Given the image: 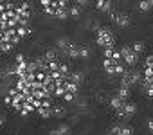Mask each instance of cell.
<instances>
[{
    "label": "cell",
    "instance_id": "1",
    "mask_svg": "<svg viewBox=\"0 0 153 135\" xmlns=\"http://www.w3.org/2000/svg\"><path fill=\"white\" fill-rule=\"evenodd\" d=\"M103 69L110 76H123L126 72V65H124L121 50L117 47L103 50Z\"/></svg>",
    "mask_w": 153,
    "mask_h": 135
},
{
    "label": "cell",
    "instance_id": "2",
    "mask_svg": "<svg viewBox=\"0 0 153 135\" xmlns=\"http://www.w3.org/2000/svg\"><path fill=\"white\" fill-rule=\"evenodd\" d=\"M40 6H42L43 13L49 15V16H54L58 20L70 18V7H72V4L68 2V0H42Z\"/></svg>",
    "mask_w": 153,
    "mask_h": 135
},
{
    "label": "cell",
    "instance_id": "3",
    "mask_svg": "<svg viewBox=\"0 0 153 135\" xmlns=\"http://www.w3.org/2000/svg\"><path fill=\"white\" fill-rule=\"evenodd\" d=\"M96 43L99 47L105 49H112L115 47V34L110 27H97L96 29Z\"/></svg>",
    "mask_w": 153,
    "mask_h": 135
},
{
    "label": "cell",
    "instance_id": "4",
    "mask_svg": "<svg viewBox=\"0 0 153 135\" xmlns=\"http://www.w3.org/2000/svg\"><path fill=\"white\" fill-rule=\"evenodd\" d=\"M140 81H142V72H139V70H135V69L126 70V72L121 76V85H123V87H128V88H131L133 85H137V83H140Z\"/></svg>",
    "mask_w": 153,
    "mask_h": 135
},
{
    "label": "cell",
    "instance_id": "5",
    "mask_svg": "<svg viewBox=\"0 0 153 135\" xmlns=\"http://www.w3.org/2000/svg\"><path fill=\"white\" fill-rule=\"evenodd\" d=\"M119 50H121V56H123V61H124L126 67H135L137 65L139 54L131 49V45H123V47H119Z\"/></svg>",
    "mask_w": 153,
    "mask_h": 135
},
{
    "label": "cell",
    "instance_id": "6",
    "mask_svg": "<svg viewBox=\"0 0 153 135\" xmlns=\"http://www.w3.org/2000/svg\"><path fill=\"white\" fill-rule=\"evenodd\" d=\"M70 59H83V45H79V43H74V42H70V45L63 50Z\"/></svg>",
    "mask_w": 153,
    "mask_h": 135
},
{
    "label": "cell",
    "instance_id": "7",
    "mask_svg": "<svg viewBox=\"0 0 153 135\" xmlns=\"http://www.w3.org/2000/svg\"><path fill=\"white\" fill-rule=\"evenodd\" d=\"M137 113V105L135 103H131V101H128L119 112H115V115L117 117H121V119H131L133 115Z\"/></svg>",
    "mask_w": 153,
    "mask_h": 135
},
{
    "label": "cell",
    "instance_id": "8",
    "mask_svg": "<svg viewBox=\"0 0 153 135\" xmlns=\"http://www.w3.org/2000/svg\"><path fill=\"white\" fill-rule=\"evenodd\" d=\"M112 20H114V24L117 27H123V29L131 25V20H130V16L126 13H112Z\"/></svg>",
    "mask_w": 153,
    "mask_h": 135
},
{
    "label": "cell",
    "instance_id": "9",
    "mask_svg": "<svg viewBox=\"0 0 153 135\" xmlns=\"http://www.w3.org/2000/svg\"><path fill=\"white\" fill-rule=\"evenodd\" d=\"M140 87H142L144 94H146L148 97H151V99H153V76H151V78H144V76H142Z\"/></svg>",
    "mask_w": 153,
    "mask_h": 135
},
{
    "label": "cell",
    "instance_id": "10",
    "mask_svg": "<svg viewBox=\"0 0 153 135\" xmlns=\"http://www.w3.org/2000/svg\"><path fill=\"white\" fill-rule=\"evenodd\" d=\"M142 76H144V78H151V76H153V54L146 56V59H144Z\"/></svg>",
    "mask_w": 153,
    "mask_h": 135
},
{
    "label": "cell",
    "instance_id": "11",
    "mask_svg": "<svg viewBox=\"0 0 153 135\" xmlns=\"http://www.w3.org/2000/svg\"><path fill=\"white\" fill-rule=\"evenodd\" d=\"M126 103H128V101H123V99L115 94V96H112V99H110V108H112L114 112H119V110H121Z\"/></svg>",
    "mask_w": 153,
    "mask_h": 135
},
{
    "label": "cell",
    "instance_id": "12",
    "mask_svg": "<svg viewBox=\"0 0 153 135\" xmlns=\"http://www.w3.org/2000/svg\"><path fill=\"white\" fill-rule=\"evenodd\" d=\"M96 9L101 13H112V2L110 0H97L96 2Z\"/></svg>",
    "mask_w": 153,
    "mask_h": 135
},
{
    "label": "cell",
    "instance_id": "13",
    "mask_svg": "<svg viewBox=\"0 0 153 135\" xmlns=\"http://www.w3.org/2000/svg\"><path fill=\"white\" fill-rule=\"evenodd\" d=\"M123 101H128L130 99V96H131V88H128V87H123V85H119V88H117V92H115Z\"/></svg>",
    "mask_w": 153,
    "mask_h": 135
},
{
    "label": "cell",
    "instance_id": "14",
    "mask_svg": "<svg viewBox=\"0 0 153 135\" xmlns=\"http://www.w3.org/2000/svg\"><path fill=\"white\" fill-rule=\"evenodd\" d=\"M153 9V0H140L139 2V11L146 13V11H151Z\"/></svg>",
    "mask_w": 153,
    "mask_h": 135
},
{
    "label": "cell",
    "instance_id": "15",
    "mask_svg": "<svg viewBox=\"0 0 153 135\" xmlns=\"http://www.w3.org/2000/svg\"><path fill=\"white\" fill-rule=\"evenodd\" d=\"M81 11H83V7H79L78 4H72V7H70V18H79L81 16Z\"/></svg>",
    "mask_w": 153,
    "mask_h": 135
},
{
    "label": "cell",
    "instance_id": "16",
    "mask_svg": "<svg viewBox=\"0 0 153 135\" xmlns=\"http://www.w3.org/2000/svg\"><path fill=\"white\" fill-rule=\"evenodd\" d=\"M83 79H85V78H83V74H81V72H72V74H70V81H72V83H76L78 87H81Z\"/></svg>",
    "mask_w": 153,
    "mask_h": 135
},
{
    "label": "cell",
    "instance_id": "17",
    "mask_svg": "<svg viewBox=\"0 0 153 135\" xmlns=\"http://www.w3.org/2000/svg\"><path fill=\"white\" fill-rule=\"evenodd\" d=\"M68 45H70V40H68V38H58V40H56V47L61 49V50H65Z\"/></svg>",
    "mask_w": 153,
    "mask_h": 135
},
{
    "label": "cell",
    "instance_id": "18",
    "mask_svg": "<svg viewBox=\"0 0 153 135\" xmlns=\"http://www.w3.org/2000/svg\"><path fill=\"white\" fill-rule=\"evenodd\" d=\"M65 112H67V110H65L63 105H56V106H54V113H52V117L56 115V119H61V117L65 115Z\"/></svg>",
    "mask_w": 153,
    "mask_h": 135
},
{
    "label": "cell",
    "instance_id": "19",
    "mask_svg": "<svg viewBox=\"0 0 153 135\" xmlns=\"http://www.w3.org/2000/svg\"><path fill=\"white\" fill-rule=\"evenodd\" d=\"M56 128H58V131H59L61 135H70V126H68L67 122H61V124H58Z\"/></svg>",
    "mask_w": 153,
    "mask_h": 135
},
{
    "label": "cell",
    "instance_id": "20",
    "mask_svg": "<svg viewBox=\"0 0 153 135\" xmlns=\"http://www.w3.org/2000/svg\"><path fill=\"white\" fill-rule=\"evenodd\" d=\"M131 49H133V50H135V52L140 56V54L144 52V49H146V47H144V43H142V42H135V43L131 45Z\"/></svg>",
    "mask_w": 153,
    "mask_h": 135
},
{
    "label": "cell",
    "instance_id": "21",
    "mask_svg": "<svg viewBox=\"0 0 153 135\" xmlns=\"http://www.w3.org/2000/svg\"><path fill=\"white\" fill-rule=\"evenodd\" d=\"M148 130L153 133V119H148Z\"/></svg>",
    "mask_w": 153,
    "mask_h": 135
},
{
    "label": "cell",
    "instance_id": "22",
    "mask_svg": "<svg viewBox=\"0 0 153 135\" xmlns=\"http://www.w3.org/2000/svg\"><path fill=\"white\" fill-rule=\"evenodd\" d=\"M4 124H6V119H4V115H2V113H0V128H2Z\"/></svg>",
    "mask_w": 153,
    "mask_h": 135
},
{
    "label": "cell",
    "instance_id": "23",
    "mask_svg": "<svg viewBox=\"0 0 153 135\" xmlns=\"http://www.w3.org/2000/svg\"><path fill=\"white\" fill-rule=\"evenodd\" d=\"M49 135H61V133L58 131V128H54V130H51V133H49Z\"/></svg>",
    "mask_w": 153,
    "mask_h": 135
}]
</instances>
